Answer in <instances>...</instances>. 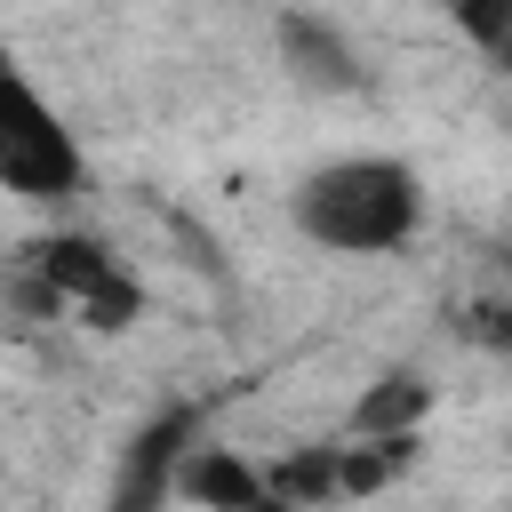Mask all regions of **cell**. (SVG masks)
I'll return each mask as SVG.
<instances>
[{"label": "cell", "instance_id": "1", "mask_svg": "<svg viewBox=\"0 0 512 512\" xmlns=\"http://www.w3.org/2000/svg\"><path fill=\"white\" fill-rule=\"evenodd\" d=\"M288 216L328 256H400L424 232V176L400 152H336L288 192Z\"/></svg>", "mask_w": 512, "mask_h": 512}, {"label": "cell", "instance_id": "2", "mask_svg": "<svg viewBox=\"0 0 512 512\" xmlns=\"http://www.w3.org/2000/svg\"><path fill=\"white\" fill-rule=\"evenodd\" d=\"M0 184L32 208H72L88 192V152L72 136V120L24 80L8 72V112H0Z\"/></svg>", "mask_w": 512, "mask_h": 512}, {"label": "cell", "instance_id": "3", "mask_svg": "<svg viewBox=\"0 0 512 512\" xmlns=\"http://www.w3.org/2000/svg\"><path fill=\"white\" fill-rule=\"evenodd\" d=\"M200 448V408H160L128 432L120 464H112V488H104V512H168L184 496V464Z\"/></svg>", "mask_w": 512, "mask_h": 512}, {"label": "cell", "instance_id": "4", "mask_svg": "<svg viewBox=\"0 0 512 512\" xmlns=\"http://www.w3.org/2000/svg\"><path fill=\"white\" fill-rule=\"evenodd\" d=\"M40 288H48L56 312L80 304L96 328H120V320L136 312V280H128V272L112 264V248L88 240V232H56V240L40 248Z\"/></svg>", "mask_w": 512, "mask_h": 512}, {"label": "cell", "instance_id": "5", "mask_svg": "<svg viewBox=\"0 0 512 512\" xmlns=\"http://www.w3.org/2000/svg\"><path fill=\"white\" fill-rule=\"evenodd\" d=\"M272 48H280L288 80L312 88V96H360V88H368L360 40H352L336 16H320V8H280V16H272Z\"/></svg>", "mask_w": 512, "mask_h": 512}, {"label": "cell", "instance_id": "6", "mask_svg": "<svg viewBox=\"0 0 512 512\" xmlns=\"http://www.w3.org/2000/svg\"><path fill=\"white\" fill-rule=\"evenodd\" d=\"M432 408H440V384H432L424 368H384V376L352 400V424H344V432H360V440H400V432H424Z\"/></svg>", "mask_w": 512, "mask_h": 512}, {"label": "cell", "instance_id": "7", "mask_svg": "<svg viewBox=\"0 0 512 512\" xmlns=\"http://www.w3.org/2000/svg\"><path fill=\"white\" fill-rule=\"evenodd\" d=\"M264 472H272V488H280L296 512H320V504L344 496V448H288V456L264 464Z\"/></svg>", "mask_w": 512, "mask_h": 512}, {"label": "cell", "instance_id": "8", "mask_svg": "<svg viewBox=\"0 0 512 512\" xmlns=\"http://www.w3.org/2000/svg\"><path fill=\"white\" fill-rule=\"evenodd\" d=\"M416 448H424V432H400V440H344V496H376V488H392L408 464H416Z\"/></svg>", "mask_w": 512, "mask_h": 512}, {"label": "cell", "instance_id": "9", "mask_svg": "<svg viewBox=\"0 0 512 512\" xmlns=\"http://www.w3.org/2000/svg\"><path fill=\"white\" fill-rule=\"evenodd\" d=\"M448 24L488 72H512V0H448Z\"/></svg>", "mask_w": 512, "mask_h": 512}]
</instances>
